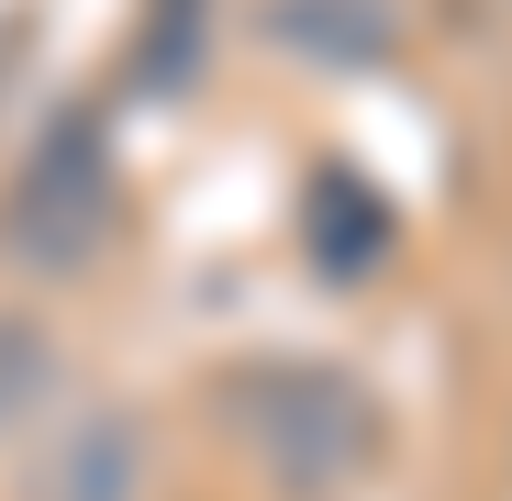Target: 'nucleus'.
<instances>
[{
  "mask_svg": "<svg viewBox=\"0 0 512 501\" xmlns=\"http://www.w3.org/2000/svg\"><path fill=\"white\" fill-rule=\"evenodd\" d=\"M268 45L334 78H368L401 56V0H268Z\"/></svg>",
  "mask_w": 512,
  "mask_h": 501,
  "instance_id": "4",
  "label": "nucleus"
},
{
  "mask_svg": "<svg viewBox=\"0 0 512 501\" xmlns=\"http://www.w3.org/2000/svg\"><path fill=\"white\" fill-rule=\"evenodd\" d=\"M112 223H123V179H112L101 112H56L23 156V179L0 190V268L12 279H78V268H101Z\"/></svg>",
  "mask_w": 512,
  "mask_h": 501,
  "instance_id": "2",
  "label": "nucleus"
},
{
  "mask_svg": "<svg viewBox=\"0 0 512 501\" xmlns=\"http://www.w3.org/2000/svg\"><path fill=\"white\" fill-rule=\"evenodd\" d=\"M45 390H56V334L23 323V312H0V435H23L45 412Z\"/></svg>",
  "mask_w": 512,
  "mask_h": 501,
  "instance_id": "6",
  "label": "nucleus"
},
{
  "mask_svg": "<svg viewBox=\"0 0 512 501\" xmlns=\"http://www.w3.org/2000/svg\"><path fill=\"white\" fill-rule=\"evenodd\" d=\"M223 424L245 435V457L268 468L290 501L346 490L379 457V401L346 368H323V357H256V368H234L223 379Z\"/></svg>",
  "mask_w": 512,
  "mask_h": 501,
  "instance_id": "1",
  "label": "nucleus"
},
{
  "mask_svg": "<svg viewBox=\"0 0 512 501\" xmlns=\"http://www.w3.org/2000/svg\"><path fill=\"white\" fill-rule=\"evenodd\" d=\"M312 257H323V279H368L390 257V201L357 167H323L312 179Z\"/></svg>",
  "mask_w": 512,
  "mask_h": 501,
  "instance_id": "5",
  "label": "nucleus"
},
{
  "mask_svg": "<svg viewBox=\"0 0 512 501\" xmlns=\"http://www.w3.org/2000/svg\"><path fill=\"white\" fill-rule=\"evenodd\" d=\"M145 490V424L123 401L67 412V424L23 457V501H134Z\"/></svg>",
  "mask_w": 512,
  "mask_h": 501,
  "instance_id": "3",
  "label": "nucleus"
},
{
  "mask_svg": "<svg viewBox=\"0 0 512 501\" xmlns=\"http://www.w3.org/2000/svg\"><path fill=\"white\" fill-rule=\"evenodd\" d=\"M201 34H212V0H156V23H145V90L156 101H179L201 78Z\"/></svg>",
  "mask_w": 512,
  "mask_h": 501,
  "instance_id": "7",
  "label": "nucleus"
}]
</instances>
